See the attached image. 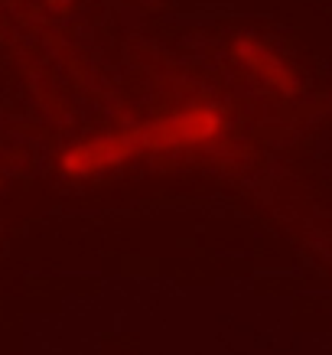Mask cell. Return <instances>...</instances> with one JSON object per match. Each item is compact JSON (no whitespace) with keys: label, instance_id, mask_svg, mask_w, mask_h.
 I'll return each instance as SVG.
<instances>
[{"label":"cell","instance_id":"1","mask_svg":"<svg viewBox=\"0 0 332 355\" xmlns=\"http://www.w3.org/2000/svg\"><path fill=\"white\" fill-rule=\"evenodd\" d=\"M218 130H222L218 108H212V105H189V108L166 114L160 121H147V124H137V128L82 140V144L69 147L59 157V166L69 176H91V173L121 166L124 160H134L140 153L209 144V140L218 137Z\"/></svg>","mask_w":332,"mask_h":355},{"label":"cell","instance_id":"2","mask_svg":"<svg viewBox=\"0 0 332 355\" xmlns=\"http://www.w3.org/2000/svg\"><path fill=\"white\" fill-rule=\"evenodd\" d=\"M235 53L238 59L254 72L264 85L277 88V92H287V95H293L297 92V78H293V72H290L287 65H283V59L280 55H274L268 49V46H261L257 40H247V36H241L235 43Z\"/></svg>","mask_w":332,"mask_h":355}]
</instances>
